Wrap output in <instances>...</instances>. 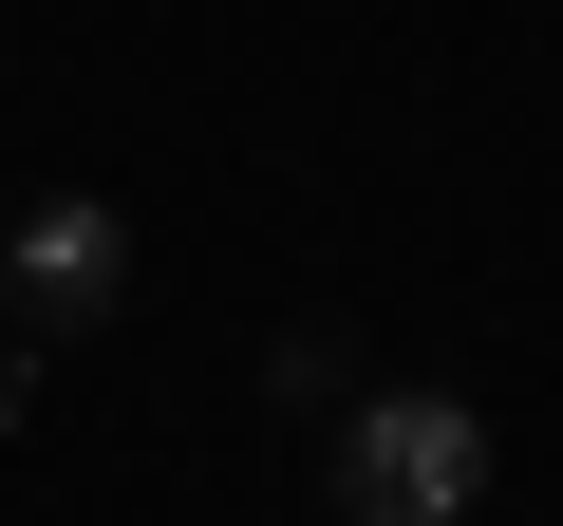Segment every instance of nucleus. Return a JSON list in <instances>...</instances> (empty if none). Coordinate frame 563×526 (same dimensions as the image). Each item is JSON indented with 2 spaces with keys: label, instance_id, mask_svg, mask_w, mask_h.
<instances>
[{
  "label": "nucleus",
  "instance_id": "nucleus-2",
  "mask_svg": "<svg viewBox=\"0 0 563 526\" xmlns=\"http://www.w3.org/2000/svg\"><path fill=\"white\" fill-rule=\"evenodd\" d=\"M0 283H20V320H113L132 226H113L95 188H57V207H20V226H0Z\"/></svg>",
  "mask_w": 563,
  "mask_h": 526
},
{
  "label": "nucleus",
  "instance_id": "nucleus-3",
  "mask_svg": "<svg viewBox=\"0 0 563 526\" xmlns=\"http://www.w3.org/2000/svg\"><path fill=\"white\" fill-rule=\"evenodd\" d=\"M20 414H38V358H20V339H0V432H20Z\"/></svg>",
  "mask_w": 563,
  "mask_h": 526
},
{
  "label": "nucleus",
  "instance_id": "nucleus-1",
  "mask_svg": "<svg viewBox=\"0 0 563 526\" xmlns=\"http://www.w3.org/2000/svg\"><path fill=\"white\" fill-rule=\"evenodd\" d=\"M339 507L357 526H470L488 507V414L470 395H357L339 414Z\"/></svg>",
  "mask_w": 563,
  "mask_h": 526
}]
</instances>
